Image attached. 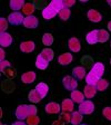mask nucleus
<instances>
[{
	"label": "nucleus",
	"instance_id": "1",
	"mask_svg": "<svg viewBox=\"0 0 111 125\" xmlns=\"http://www.w3.org/2000/svg\"><path fill=\"white\" fill-rule=\"evenodd\" d=\"M79 112L82 115H89L92 114L93 111H94V104L93 102L90 101V99H85V102H82L80 105H79Z\"/></svg>",
	"mask_w": 111,
	"mask_h": 125
},
{
	"label": "nucleus",
	"instance_id": "2",
	"mask_svg": "<svg viewBox=\"0 0 111 125\" xmlns=\"http://www.w3.org/2000/svg\"><path fill=\"white\" fill-rule=\"evenodd\" d=\"M62 85L67 91H76L78 87V82L75 77H71V76H65L63 79H62Z\"/></svg>",
	"mask_w": 111,
	"mask_h": 125
},
{
	"label": "nucleus",
	"instance_id": "3",
	"mask_svg": "<svg viewBox=\"0 0 111 125\" xmlns=\"http://www.w3.org/2000/svg\"><path fill=\"white\" fill-rule=\"evenodd\" d=\"M16 117L19 121L27 120L29 117V105L21 104L16 108Z\"/></svg>",
	"mask_w": 111,
	"mask_h": 125
},
{
	"label": "nucleus",
	"instance_id": "4",
	"mask_svg": "<svg viewBox=\"0 0 111 125\" xmlns=\"http://www.w3.org/2000/svg\"><path fill=\"white\" fill-rule=\"evenodd\" d=\"M25 20V16L21 12H11L8 16V22L12 25V26H19L22 25Z\"/></svg>",
	"mask_w": 111,
	"mask_h": 125
},
{
	"label": "nucleus",
	"instance_id": "5",
	"mask_svg": "<svg viewBox=\"0 0 111 125\" xmlns=\"http://www.w3.org/2000/svg\"><path fill=\"white\" fill-rule=\"evenodd\" d=\"M58 13H59V12H58V11L56 10V9H54V8L50 5V3L48 6H46V7L42 9V11H41L42 17H43L46 20H50V19L54 18Z\"/></svg>",
	"mask_w": 111,
	"mask_h": 125
},
{
	"label": "nucleus",
	"instance_id": "6",
	"mask_svg": "<svg viewBox=\"0 0 111 125\" xmlns=\"http://www.w3.org/2000/svg\"><path fill=\"white\" fill-rule=\"evenodd\" d=\"M23 26L28 29H36L39 25V20L36 16H29V17H25V20H23Z\"/></svg>",
	"mask_w": 111,
	"mask_h": 125
},
{
	"label": "nucleus",
	"instance_id": "7",
	"mask_svg": "<svg viewBox=\"0 0 111 125\" xmlns=\"http://www.w3.org/2000/svg\"><path fill=\"white\" fill-rule=\"evenodd\" d=\"M44 109H46V113H48V114H58L61 111V106L57 102H49L44 106Z\"/></svg>",
	"mask_w": 111,
	"mask_h": 125
},
{
	"label": "nucleus",
	"instance_id": "8",
	"mask_svg": "<svg viewBox=\"0 0 111 125\" xmlns=\"http://www.w3.org/2000/svg\"><path fill=\"white\" fill-rule=\"evenodd\" d=\"M68 47L72 52H79L81 50V42L76 37H71L68 40Z\"/></svg>",
	"mask_w": 111,
	"mask_h": 125
},
{
	"label": "nucleus",
	"instance_id": "9",
	"mask_svg": "<svg viewBox=\"0 0 111 125\" xmlns=\"http://www.w3.org/2000/svg\"><path fill=\"white\" fill-rule=\"evenodd\" d=\"M36 48V44H34L32 40H26V42H22L20 44V50L25 54H30Z\"/></svg>",
	"mask_w": 111,
	"mask_h": 125
},
{
	"label": "nucleus",
	"instance_id": "10",
	"mask_svg": "<svg viewBox=\"0 0 111 125\" xmlns=\"http://www.w3.org/2000/svg\"><path fill=\"white\" fill-rule=\"evenodd\" d=\"M104 70H106V67H104V65L102 64V62H96V64L92 66V68H91L90 72L93 73L97 77L101 79L102 76H103V74H104Z\"/></svg>",
	"mask_w": 111,
	"mask_h": 125
},
{
	"label": "nucleus",
	"instance_id": "11",
	"mask_svg": "<svg viewBox=\"0 0 111 125\" xmlns=\"http://www.w3.org/2000/svg\"><path fill=\"white\" fill-rule=\"evenodd\" d=\"M75 103L72 102L71 98H66L62 101L61 103V111L62 112H66V113H73L75 111Z\"/></svg>",
	"mask_w": 111,
	"mask_h": 125
},
{
	"label": "nucleus",
	"instance_id": "12",
	"mask_svg": "<svg viewBox=\"0 0 111 125\" xmlns=\"http://www.w3.org/2000/svg\"><path fill=\"white\" fill-rule=\"evenodd\" d=\"M73 60V56L71 52H63L59 56L58 58V62H59L61 66H67L69 64H71Z\"/></svg>",
	"mask_w": 111,
	"mask_h": 125
},
{
	"label": "nucleus",
	"instance_id": "13",
	"mask_svg": "<svg viewBox=\"0 0 111 125\" xmlns=\"http://www.w3.org/2000/svg\"><path fill=\"white\" fill-rule=\"evenodd\" d=\"M12 44V36L9 32H1L0 34V45L2 48L11 46Z\"/></svg>",
	"mask_w": 111,
	"mask_h": 125
},
{
	"label": "nucleus",
	"instance_id": "14",
	"mask_svg": "<svg viewBox=\"0 0 111 125\" xmlns=\"http://www.w3.org/2000/svg\"><path fill=\"white\" fill-rule=\"evenodd\" d=\"M72 75L77 81L78 79L80 81V79H83L85 77H87V70L82 66H76L72 69Z\"/></svg>",
	"mask_w": 111,
	"mask_h": 125
},
{
	"label": "nucleus",
	"instance_id": "15",
	"mask_svg": "<svg viewBox=\"0 0 111 125\" xmlns=\"http://www.w3.org/2000/svg\"><path fill=\"white\" fill-rule=\"evenodd\" d=\"M97 92H98V89H97L96 86L85 85V88H83V95H85V97L87 99H91V98H93V97L96 96Z\"/></svg>",
	"mask_w": 111,
	"mask_h": 125
},
{
	"label": "nucleus",
	"instance_id": "16",
	"mask_svg": "<svg viewBox=\"0 0 111 125\" xmlns=\"http://www.w3.org/2000/svg\"><path fill=\"white\" fill-rule=\"evenodd\" d=\"M70 98L72 99L73 103H77V104L80 105L82 102L85 101V95H83V92H80V91H78V89H76V91L71 92V94H70Z\"/></svg>",
	"mask_w": 111,
	"mask_h": 125
},
{
	"label": "nucleus",
	"instance_id": "17",
	"mask_svg": "<svg viewBox=\"0 0 111 125\" xmlns=\"http://www.w3.org/2000/svg\"><path fill=\"white\" fill-rule=\"evenodd\" d=\"M87 17H88V19L91 22H96V23L100 22L101 19H102L101 13L98 10H96V9H90L88 11V13H87Z\"/></svg>",
	"mask_w": 111,
	"mask_h": 125
},
{
	"label": "nucleus",
	"instance_id": "18",
	"mask_svg": "<svg viewBox=\"0 0 111 125\" xmlns=\"http://www.w3.org/2000/svg\"><path fill=\"white\" fill-rule=\"evenodd\" d=\"M36 78H37L36 73L30 70V72L23 73L22 75H21V82H22L23 84H31L36 81Z\"/></svg>",
	"mask_w": 111,
	"mask_h": 125
},
{
	"label": "nucleus",
	"instance_id": "19",
	"mask_svg": "<svg viewBox=\"0 0 111 125\" xmlns=\"http://www.w3.org/2000/svg\"><path fill=\"white\" fill-rule=\"evenodd\" d=\"M85 40L89 45H96L98 42V30L94 29V30L89 31L85 36Z\"/></svg>",
	"mask_w": 111,
	"mask_h": 125
},
{
	"label": "nucleus",
	"instance_id": "20",
	"mask_svg": "<svg viewBox=\"0 0 111 125\" xmlns=\"http://www.w3.org/2000/svg\"><path fill=\"white\" fill-rule=\"evenodd\" d=\"M48 65H49V62H47L43 57H42L41 55L39 54L36 58V67L40 70H44L48 68Z\"/></svg>",
	"mask_w": 111,
	"mask_h": 125
},
{
	"label": "nucleus",
	"instance_id": "21",
	"mask_svg": "<svg viewBox=\"0 0 111 125\" xmlns=\"http://www.w3.org/2000/svg\"><path fill=\"white\" fill-rule=\"evenodd\" d=\"M26 5L23 0H11L10 1V8L13 12H19V10H22L23 6Z\"/></svg>",
	"mask_w": 111,
	"mask_h": 125
},
{
	"label": "nucleus",
	"instance_id": "22",
	"mask_svg": "<svg viewBox=\"0 0 111 125\" xmlns=\"http://www.w3.org/2000/svg\"><path fill=\"white\" fill-rule=\"evenodd\" d=\"M28 99L32 103V104H37V103H39V102L41 101L42 97L36 89H32V91H30L28 94Z\"/></svg>",
	"mask_w": 111,
	"mask_h": 125
},
{
	"label": "nucleus",
	"instance_id": "23",
	"mask_svg": "<svg viewBox=\"0 0 111 125\" xmlns=\"http://www.w3.org/2000/svg\"><path fill=\"white\" fill-rule=\"evenodd\" d=\"M40 55H41L42 57H43L48 62H51V60L54 58V52L51 49V48H49V47H47V48L42 49V52H40Z\"/></svg>",
	"mask_w": 111,
	"mask_h": 125
},
{
	"label": "nucleus",
	"instance_id": "24",
	"mask_svg": "<svg viewBox=\"0 0 111 125\" xmlns=\"http://www.w3.org/2000/svg\"><path fill=\"white\" fill-rule=\"evenodd\" d=\"M36 89L37 92H38L40 95H41V97L43 98V97L47 96V94H48V92H49V87H48V85H47L46 83H39L38 85L36 86Z\"/></svg>",
	"mask_w": 111,
	"mask_h": 125
},
{
	"label": "nucleus",
	"instance_id": "25",
	"mask_svg": "<svg viewBox=\"0 0 111 125\" xmlns=\"http://www.w3.org/2000/svg\"><path fill=\"white\" fill-rule=\"evenodd\" d=\"M82 120H83V116L79 111H75L73 113H71V124L80 125Z\"/></svg>",
	"mask_w": 111,
	"mask_h": 125
},
{
	"label": "nucleus",
	"instance_id": "26",
	"mask_svg": "<svg viewBox=\"0 0 111 125\" xmlns=\"http://www.w3.org/2000/svg\"><path fill=\"white\" fill-rule=\"evenodd\" d=\"M34 3H31V2H27L26 5L23 6V8H22V15H25L26 17H29V16H32V13H34Z\"/></svg>",
	"mask_w": 111,
	"mask_h": 125
},
{
	"label": "nucleus",
	"instance_id": "27",
	"mask_svg": "<svg viewBox=\"0 0 111 125\" xmlns=\"http://www.w3.org/2000/svg\"><path fill=\"white\" fill-rule=\"evenodd\" d=\"M109 31L104 30V29H100L98 30V42L100 44H104L106 42L109 40Z\"/></svg>",
	"mask_w": 111,
	"mask_h": 125
},
{
	"label": "nucleus",
	"instance_id": "28",
	"mask_svg": "<svg viewBox=\"0 0 111 125\" xmlns=\"http://www.w3.org/2000/svg\"><path fill=\"white\" fill-rule=\"evenodd\" d=\"M100 81V78H98L96 75L91 72H89L87 74V77H85V82H87V85H92V86H96L97 83Z\"/></svg>",
	"mask_w": 111,
	"mask_h": 125
},
{
	"label": "nucleus",
	"instance_id": "29",
	"mask_svg": "<svg viewBox=\"0 0 111 125\" xmlns=\"http://www.w3.org/2000/svg\"><path fill=\"white\" fill-rule=\"evenodd\" d=\"M96 87H97V89H98V92H103L109 87V82L107 81L106 78H101L100 81L97 83Z\"/></svg>",
	"mask_w": 111,
	"mask_h": 125
},
{
	"label": "nucleus",
	"instance_id": "30",
	"mask_svg": "<svg viewBox=\"0 0 111 125\" xmlns=\"http://www.w3.org/2000/svg\"><path fill=\"white\" fill-rule=\"evenodd\" d=\"M53 42H54L53 36H52L51 34H49V32H46V34L42 36V44H43L44 46H51V45L53 44Z\"/></svg>",
	"mask_w": 111,
	"mask_h": 125
},
{
	"label": "nucleus",
	"instance_id": "31",
	"mask_svg": "<svg viewBox=\"0 0 111 125\" xmlns=\"http://www.w3.org/2000/svg\"><path fill=\"white\" fill-rule=\"evenodd\" d=\"M58 16H59V18L61 19V20H68V19L70 18V16H71V10L68 9V8H63L62 10L59 11Z\"/></svg>",
	"mask_w": 111,
	"mask_h": 125
},
{
	"label": "nucleus",
	"instance_id": "32",
	"mask_svg": "<svg viewBox=\"0 0 111 125\" xmlns=\"http://www.w3.org/2000/svg\"><path fill=\"white\" fill-rule=\"evenodd\" d=\"M50 5H51L58 12L65 8V6H63V0H52L51 2H50Z\"/></svg>",
	"mask_w": 111,
	"mask_h": 125
},
{
	"label": "nucleus",
	"instance_id": "33",
	"mask_svg": "<svg viewBox=\"0 0 111 125\" xmlns=\"http://www.w3.org/2000/svg\"><path fill=\"white\" fill-rule=\"evenodd\" d=\"M59 120L62 121L65 123H71V114L70 113H66V112H62L59 116Z\"/></svg>",
	"mask_w": 111,
	"mask_h": 125
},
{
	"label": "nucleus",
	"instance_id": "34",
	"mask_svg": "<svg viewBox=\"0 0 111 125\" xmlns=\"http://www.w3.org/2000/svg\"><path fill=\"white\" fill-rule=\"evenodd\" d=\"M8 20L6 18H3V17H1L0 18V31L1 32H7V28H8Z\"/></svg>",
	"mask_w": 111,
	"mask_h": 125
},
{
	"label": "nucleus",
	"instance_id": "35",
	"mask_svg": "<svg viewBox=\"0 0 111 125\" xmlns=\"http://www.w3.org/2000/svg\"><path fill=\"white\" fill-rule=\"evenodd\" d=\"M40 123V118L38 116H29L27 118V124L28 125H38Z\"/></svg>",
	"mask_w": 111,
	"mask_h": 125
},
{
	"label": "nucleus",
	"instance_id": "36",
	"mask_svg": "<svg viewBox=\"0 0 111 125\" xmlns=\"http://www.w3.org/2000/svg\"><path fill=\"white\" fill-rule=\"evenodd\" d=\"M102 114H103V116L106 117L108 121H111V107L110 106L104 107L103 111H102Z\"/></svg>",
	"mask_w": 111,
	"mask_h": 125
},
{
	"label": "nucleus",
	"instance_id": "37",
	"mask_svg": "<svg viewBox=\"0 0 111 125\" xmlns=\"http://www.w3.org/2000/svg\"><path fill=\"white\" fill-rule=\"evenodd\" d=\"M11 67L10 65V62L9 60H3V62H0V70L1 72H5L7 68Z\"/></svg>",
	"mask_w": 111,
	"mask_h": 125
},
{
	"label": "nucleus",
	"instance_id": "38",
	"mask_svg": "<svg viewBox=\"0 0 111 125\" xmlns=\"http://www.w3.org/2000/svg\"><path fill=\"white\" fill-rule=\"evenodd\" d=\"M16 70L15 69H12L11 67H9V68H7V69L5 70V75L7 76V77H9V78H12V77H15L16 76Z\"/></svg>",
	"mask_w": 111,
	"mask_h": 125
},
{
	"label": "nucleus",
	"instance_id": "39",
	"mask_svg": "<svg viewBox=\"0 0 111 125\" xmlns=\"http://www.w3.org/2000/svg\"><path fill=\"white\" fill-rule=\"evenodd\" d=\"M37 113H38L37 106H34V104L29 105V116H37Z\"/></svg>",
	"mask_w": 111,
	"mask_h": 125
},
{
	"label": "nucleus",
	"instance_id": "40",
	"mask_svg": "<svg viewBox=\"0 0 111 125\" xmlns=\"http://www.w3.org/2000/svg\"><path fill=\"white\" fill-rule=\"evenodd\" d=\"M75 3L76 0H63V6H65V8H68V9H70L72 6H75Z\"/></svg>",
	"mask_w": 111,
	"mask_h": 125
},
{
	"label": "nucleus",
	"instance_id": "41",
	"mask_svg": "<svg viewBox=\"0 0 111 125\" xmlns=\"http://www.w3.org/2000/svg\"><path fill=\"white\" fill-rule=\"evenodd\" d=\"M0 62H3V60H6L5 59V50H3V48H1V50H0Z\"/></svg>",
	"mask_w": 111,
	"mask_h": 125
},
{
	"label": "nucleus",
	"instance_id": "42",
	"mask_svg": "<svg viewBox=\"0 0 111 125\" xmlns=\"http://www.w3.org/2000/svg\"><path fill=\"white\" fill-rule=\"evenodd\" d=\"M11 125H28L27 123L22 122V121H18V122H13Z\"/></svg>",
	"mask_w": 111,
	"mask_h": 125
},
{
	"label": "nucleus",
	"instance_id": "43",
	"mask_svg": "<svg viewBox=\"0 0 111 125\" xmlns=\"http://www.w3.org/2000/svg\"><path fill=\"white\" fill-rule=\"evenodd\" d=\"M52 125H65V123L62 122V121H60V120H57V121H54V122L52 123Z\"/></svg>",
	"mask_w": 111,
	"mask_h": 125
},
{
	"label": "nucleus",
	"instance_id": "44",
	"mask_svg": "<svg viewBox=\"0 0 111 125\" xmlns=\"http://www.w3.org/2000/svg\"><path fill=\"white\" fill-rule=\"evenodd\" d=\"M107 28H108V31H110V32H111V20L108 22V25H107Z\"/></svg>",
	"mask_w": 111,
	"mask_h": 125
},
{
	"label": "nucleus",
	"instance_id": "45",
	"mask_svg": "<svg viewBox=\"0 0 111 125\" xmlns=\"http://www.w3.org/2000/svg\"><path fill=\"white\" fill-rule=\"evenodd\" d=\"M107 2H108V5L110 6V8H111V0H108V1H107Z\"/></svg>",
	"mask_w": 111,
	"mask_h": 125
},
{
	"label": "nucleus",
	"instance_id": "46",
	"mask_svg": "<svg viewBox=\"0 0 111 125\" xmlns=\"http://www.w3.org/2000/svg\"><path fill=\"white\" fill-rule=\"evenodd\" d=\"M80 125H88V124H80Z\"/></svg>",
	"mask_w": 111,
	"mask_h": 125
},
{
	"label": "nucleus",
	"instance_id": "47",
	"mask_svg": "<svg viewBox=\"0 0 111 125\" xmlns=\"http://www.w3.org/2000/svg\"><path fill=\"white\" fill-rule=\"evenodd\" d=\"M110 65H111V58H110Z\"/></svg>",
	"mask_w": 111,
	"mask_h": 125
},
{
	"label": "nucleus",
	"instance_id": "48",
	"mask_svg": "<svg viewBox=\"0 0 111 125\" xmlns=\"http://www.w3.org/2000/svg\"><path fill=\"white\" fill-rule=\"evenodd\" d=\"M110 47H111V40H110Z\"/></svg>",
	"mask_w": 111,
	"mask_h": 125
},
{
	"label": "nucleus",
	"instance_id": "49",
	"mask_svg": "<svg viewBox=\"0 0 111 125\" xmlns=\"http://www.w3.org/2000/svg\"><path fill=\"white\" fill-rule=\"evenodd\" d=\"M1 125H7V124H1Z\"/></svg>",
	"mask_w": 111,
	"mask_h": 125
}]
</instances>
